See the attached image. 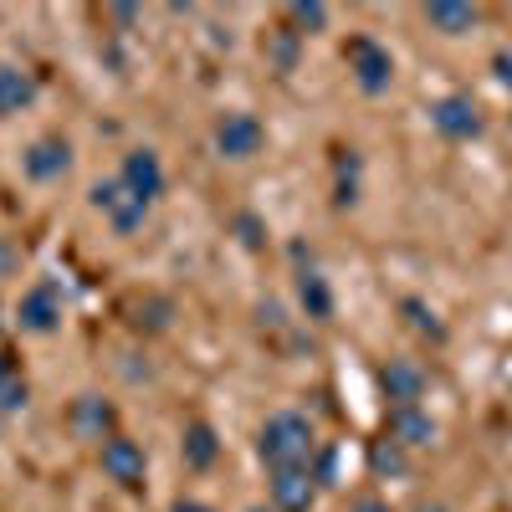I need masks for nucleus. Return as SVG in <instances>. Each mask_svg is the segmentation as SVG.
I'll use <instances>...</instances> for the list:
<instances>
[{"label": "nucleus", "mask_w": 512, "mask_h": 512, "mask_svg": "<svg viewBox=\"0 0 512 512\" xmlns=\"http://www.w3.org/2000/svg\"><path fill=\"white\" fill-rule=\"evenodd\" d=\"M344 62H349L354 82H359V88H364L369 98L390 93V82H395V57H390V47H379L374 36H349Z\"/></svg>", "instance_id": "obj_2"}, {"label": "nucleus", "mask_w": 512, "mask_h": 512, "mask_svg": "<svg viewBox=\"0 0 512 512\" xmlns=\"http://www.w3.org/2000/svg\"><path fill=\"white\" fill-rule=\"evenodd\" d=\"M425 16V26L431 31H441V36H461V31H472L477 26V6H461V0H431V6L420 11Z\"/></svg>", "instance_id": "obj_15"}, {"label": "nucleus", "mask_w": 512, "mask_h": 512, "mask_svg": "<svg viewBox=\"0 0 512 512\" xmlns=\"http://www.w3.org/2000/svg\"><path fill=\"white\" fill-rule=\"evenodd\" d=\"M369 466H374L379 477H400L410 461H405V446H395L390 436H384V441H374V446H369Z\"/></svg>", "instance_id": "obj_20"}, {"label": "nucleus", "mask_w": 512, "mask_h": 512, "mask_svg": "<svg viewBox=\"0 0 512 512\" xmlns=\"http://www.w3.org/2000/svg\"><path fill=\"white\" fill-rule=\"evenodd\" d=\"M313 502H318V477H313V466L272 472V512H308Z\"/></svg>", "instance_id": "obj_10"}, {"label": "nucleus", "mask_w": 512, "mask_h": 512, "mask_svg": "<svg viewBox=\"0 0 512 512\" xmlns=\"http://www.w3.org/2000/svg\"><path fill=\"white\" fill-rule=\"evenodd\" d=\"M405 318H410V328H420V333H431V338H446V323L420 303V297H405Z\"/></svg>", "instance_id": "obj_21"}, {"label": "nucleus", "mask_w": 512, "mask_h": 512, "mask_svg": "<svg viewBox=\"0 0 512 512\" xmlns=\"http://www.w3.org/2000/svg\"><path fill=\"white\" fill-rule=\"evenodd\" d=\"M379 390H384V400H390V410L420 405V395H425V369H420L415 359H390V364L379 369Z\"/></svg>", "instance_id": "obj_11"}, {"label": "nucleus", "mask_w": 512, "mask_h": 512, "mask_svg": "<svg viewBox=\"0 0 512 512\" xmlns=\"http://www.w3.org/2000/svg\"><path fill=\"white\" fill-rule=\"evenodd\" d=\"M236 231L246 246H262V226H256V216H236Z\"/></svg>", "instance_id": "obj_23"}, {"label": "nucleus", "mask_w": 512, "mask_h": 512, "mask_svg": "<svg viewBox=\"0 0 512 512\" xmlns=\"http://www.w3.org/2000/svg\"><path fill=\"white\" fill-rule=\"evenodd\" d=\"M431 123H436V134L451 139V144H466V139H477L482 134V108L466 98V93H446L431 103Z\"/></svg>", "instance_id": "obj_5"}, {"label": "nucleus", "mask_w": 512, "mask_h": 512, "mask_svg": "<svg viewBox=\"0 0 512 512\" xmlns=\"http://www.w3.org/2000/svg\"><path fill=\"white\" fill-rule=\"evenodd\" d=\"M16 272H21V246L11 236H0V282L16 277Z\"/></svg>", "instance_id": "obj_22"}, {"label": "nucleus", "mask_w": 512, "mask_h": 512, "mask_svg": "<svg viewBox=\"0 0 512 512\" xmlns=\"http://www.w3.org/2000/svg\"><path fill=\"white\" fill-rule=\"evenodd\" d=\"M384 436H390L395 446H431L436 441V420L425 415L420 405H400V410H390V420H384Z\"/></svg>", "instance_id": "obj_13"}, {"label": "nucleus", "mask_w": 512, "mask_h": 512, "mask_svg": "<svg viewBox=\"0 0 512 512\" xmlns=\"http://www.w3.org/2000/svg\"><path fill=\"white\" fill-rule=\"evenodd\" d=\"M21 405H26V379L11 354H0V415H16Z\"/></svg>", "instance_id": "obj_19"}, {"label": "nucleus", "mask_w": 512, "mask_h": 512, "mask_svg": "<svg viewBox=\"0 0 512 512\" xmlns=\"http://www.w3.org/2000/svg\"><path fill=\"white\" fill-rule=\"evenodd\" d=\"M67 420H72V431H77V436H88V441H108V436H113V425H118V410H113L103 395H77Z\"/></svg>", "instance_id": "obj_12"}, {"label": "nucleus", "mask_w": 512, "mask_h": 512, "mask_svg": "<svg viewBox=\"0 0 512 512\" xmlns=\"http://www.w3.org/2000/svg\"><path fill=\"white\" fill-rule=\"evenodd\" d=\"M36 98V82L21 67H0V113H21Z\"/></svg>", "instance_id": "obj_17"}, {"label": "nucleus", "mask_w": 512, "mask_h": 512, "mask_svg": "<svg viewBox=\"0 0 512 512\" xmlns=\"http://www.w3.org/2000/svg\"><path fill=\"white\" fill-rule=\"evenodd\" d=\"M492 67H497V82H502V88H512V52H497Z\"/></svg>", "instance_id": "obj_25"}, {"label": "nucleus", "mask_w": 512, "mask_h": 512, "mask_svg": "<svg viewBox=\"0 0 512 512\" xmlns=\"http://www.w3.org/2000/svg\"><path fill=\"white\" fill-rule=\"evenodd\" d=\"M354 512H395V507H390V502H379V497H364Z\"/></svg>", "instance_id": "obj_26"}, {"label": "nucleus", "mask_w": 512, "mask_h": 512, "mask_svg": "<svg viewBox=\"0 0 512 512\" xmlns=\"http://www.w3.org/2000/svg\"><path fill=\"white\" fill-rule=\"evenodd\" d=\"M328 26V6L323 0H292L287 6V31L292 36H318Z\"/></svg>", "instance_id": "obj_18"}, {"label": "nucleus", "mask_w": 512, "mask_h": 512, "mask_svg": "<svg viewBox=\"0 0 512 512\" xmlns=\"http://www.w3.org/2000/svg\"><path fill=\"white\" fill-rule=\"evenodd\" d=\"M175 512H216V507H205V502H175Z\"/></svg>", "instance_id": "obj_27"}, {"label": "nucleus", "mask_w": 512, "mask_h": 512, "mask_svg": "<svg viewBox=\"0 0 512 512\" xmlns=\"http://www.w3.org/2000/svg\"><path fill=\"white\" fill-rule=\"evenodd\" d=\"M292 47H297V36H292V31H282V36H277V47H272V57H277L282 67H292Z\"/></svg>", "instance_id": "obj_24"}, {"label": "nucleus", "mask_w": 512, "mask_h": 512, "mask_svg": "<svg viewBox=\"0 0 512 512\" xmlns=\"http://www.w3.org/2000/svg\"><path fill=\"white\" fill-rule=\"evenodd\" d=\"M93 205L108 216V226H113L118 236H134V231L149 221V200L128 195L123 180H98V185H93Z\"/></svg>", "instance_id": "obj_4"}, {"label": "nucleus", "mask_w": 512, "mask_h": 512, "mask_svg": "<svg viewBox=\"0 0 512 512\" xmlns=\"http://www.w3.org/2000/svg\"><path fill=\"white\" fill-rule=\"evenodd\" d=\"M246 512H272V507H246Z\"/></svg>", "instance_id": "obj_28"}, {"label": "nucleus", "mask_w": 512, "mask_h": 512, "mask_svg": "<svg viewBox=\"0 0 512 512\" xmlns=\"http://www.w3.org/2000/svg\"><path fill=\"white\" fill-rule=\"evenodd\" d=\"M180 456L190 472H210L221 456V436H216V425H205V420H190L185 425V436H180Z\"/></svg>", "instance_id": "obj_14"}, {"label": "nucleus", "mask_w": 512, "mask_h": 512, "mask_svg": "<svg viewBox=\"0 0 512 512\" xmlns=\"http://www.w3.org/2000/svg\"><path fill=\"white\" fill-rule=\"evenodd\" d=\"M256 456H262L272 472H292V466H313L318 456V436H313V420L297 415V410H277L262 436H256Z\"/></svg>", "instance_id": "obj_1"}, {"label": "nucleus", "mask_w": 512, "mask_h": 512, "mask_svg": "<svg viewBox=\"0 0 512 512\" xmlns=\"http://www.w3.org/2000/svg\"><path fill=\"white\" fill-rule=\"evenodd\" d=\"M21 164H26V175H31L36 185H52V180H62L67 169H72V144H67L62 134H41V139L21 154Z\"/></svg>", "instance_id": "obj_7"}, {"label": "nucleus", "mask_w": 512, "mask_h": 512, "mask_svg": "<svg viewBox=\"0 0 512 512\" xmlns=\"http://www.w3.org/2000/svg\"><path fill=\"white\" fill-rule=\"evenodd\" d=\"M297 303H303L308 318H333V287H328V277L313 272V267L297 272Z\"/></svg>", "instance_id": "obj_16"}, {"label": "nucleus", "mask_w": 512, "mask_h": 512, "mask_svg": "<svg viewBox=\"0 0 512 512\" xmlns=\"http://www.w3.org/2000/svg\"><path fill=\"white\" fill-rule=\"evenodd\" d=\"M118 180H123L128 195H139V200L154 205V200L164 195V164H159L154 149H128V154H123V169H118Z\"/></svg>", "instance_id": "obj_8"}, {"label": "nucleus", "mask_w": 512, "mask_h": 512, "mask_svg": "<svg viewBox=\"0 0 512 512\" xmlns=\"http://www.w3.org/2000/svg\"><path fill=\"white\" fill-rule=\"evenodd\" d=\"M98 461H103V477L118 482V487H139V482H144V446H139V441L108 436L103 451H98Z\"/></svg>", "instance_id": "obj_9"}, {"label": "nucleus", "mask_w": 512, "mask_h": 512, "mask_svg": "<svg viewBox=\"0 0 512 512\" xmlns=\"http://www.w3.org/2000/svg\"><path fill=\"white\" fill-rule=\"evenodd\" d=\"M262 144H267V128H262V118L256 113H221L216 118V154L221 159H256L262 154Z\"/></svg>", "instance_id": "obj_3"}, {"label": "nucleus", "mask_w": 512, "mask_h": 512, "mask_svg": "<svg viewBox=\"0 0 512 512\" xmlns=\"http://www.w3.org/2000/svg\"><path fill=\"white\" fill-rule=\"evenodd\" d=\"M16 323H21V333H57L62 328V292H57V282H36L21 303H16Z\"/></svg>", "instance_id": "obj_6"}]
</instances>
